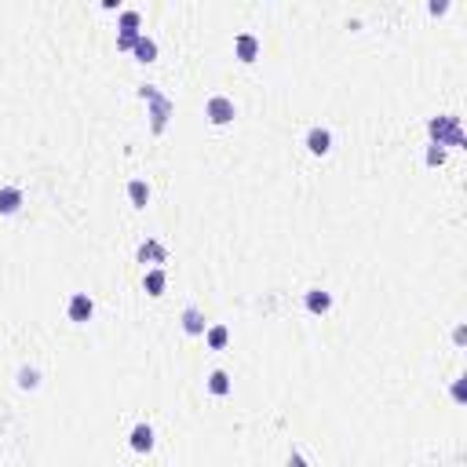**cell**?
<instances>
[{"label":"cell","instance_id":"7c38bea8","mask_svg":"<svg viewBox=\"0 0 467 467\" xmlns=\"http://www.w3.org/2000/svg\"><path fill=\"white\" fill-rule=\"evenodd\" d=\"M132 51H135L139 62H153V59H158V41H150L146 33H139V41L132 44Z\"/></svg>","mask_w":467,"mask_h":467},{"label":"cell","instance_id":"d6986e66","mask_svg":"<svg viewBox=\"0 0 467 467\" xmlns=\"http://www.w3.org/2000/svg\"><path fill=\"white\" fill-rule=\"evenodd\" d=\"M423 161L431 164V168H435V164H442V161H446V150H442V146H435V142H431V146H427V158H423Z\"/></svg>","mask_w":467,"mask_h":467},{"label":"cell","instance_id":"ba28073f","mask_svg":"<svg viewBox=\"0 0 467 467\" xmlns=\"http://www.w3.org/2000/svg\"><path fill=\"white\" fill-rule=\"evenodd\" d=\"M128 442H132L135 452H150L153 449V427L150 423H135L132 435H128Z\"/></svg>","mask_w":467,"mask_h":467},{"label":"cell","instance_id":"52a82bcc","mask_svg":"<svg viewBox=\"0 0 467 467\" xmlns=\"http://www.w3.org/2000/svg\"><path fill=\"white\" fill-rule=\"evenodd\" d=\"M234 59H241V62H256L259 59V41L252 33H241L238 41H234Z\"/></svg>","mask_w":467,"mask_h":467},{"label":"cell","instance_id":"5bb4252c","mask_svg":"<svg viewBox=\"0 0 467 467\" xmlns=\"http://www.w3.org/2000/svg\"><path fill=\"white\" fill-rule=\"evenodd\" d=\"M183 329H187L190 336H201V332H204V314H201L198 307H187V310H183Z\"/></svg>","mask_w":467,"mask_h":467},{"label":"cell","instance_id":"7a4b0ae2","mask_svg":"<svg viewBox=\"0 0 467 467\" xmlns=\"http://www.w3.org/2000/svg\"><path fill=\"white\" fill-rule=\"evenodd\" d=\"M139 95L153 106V113H150V117H153V132H161L164 121H168V113H172V102H168V99L158 92V88H150V84H142V88H139Z\"/></svg>","mask_w":467,"mask_h":467},{"label":"cell","instance_id":"4fadbf2b","mask_svg":"<svg viewBox=\"0 0 467 467\" xmlns=\"http://www.w3.org/2000/svg\"><path fill=\"white\" fill-rule=\"evenodd\" d=\"M128 201H132L135 209H146L150 204V187L142 183V179H132V183H128Z\"/></svg>","mask_w":467,"mask_h":467},{"label":"cell","instance_id":"6da1fadb","mask_svg":"<svg viewBox=\"0 0 467 467\" xmlns=\"http://www.w3.org/2000/svg\"><path fill=\"white\" fill-rule=\"evenodd\" d=\"M427 132H431V142L435 146H464V128H460V117H449V113H442V117H431L427 121Z\"/></svg>","mask_w":467,"mask_h":467},{"label":"cell","instance_id":"e0dca14e","mask_svg":"<svg viewBox=\"0 0 467 467\" xmlns=\"http://www.w3.org/2000/svg\"><path fill=\"white\" fill-rule=\"evenodd\" d=\"M209 391H212V394H219V398H223V394H230V372L216 369V372L209 376Z\"/></svg>","mask_w":467,"mask_h":467},{"label":"cell","instance_id":"2e32d148","mask_svg":"<svg viewBox=\"0 0 467 467\" xmlns=\"http://www.w3.org/2000/svg\"><path fill=\"white\" fill-rule=\"evenodd\" d=\"M204 340H209L212 350H223L227 340H230V329L227 325H212V329H204Z\"/></svg>","mask_w":467,"mask_h":467},{"label":"cell","instance_id":"3957f363","mask_svg":"<svg viewBox=\"0 0 467 467\" xmlns=\"http://www.w3.org/2000/svg\"><path fill=\"white\" fill-rule=\"evenodd\" d=\"M139 11H121V33H117V48H124V51H132V44L139 41Z\"/></svg>","mask_w":467,"mask_h":467},{"label":"cell","instance_id":"ac0fdd59","mask_svg":"<svg viewBox=\"0 0 467 467\" xmlns=\"http://www.w3.org/2000/svg\"><path fill=\"white\" fill-rule=\"evenodd\" d=\"M19 387H22V391H33V387H41V372L30 369V365H22V369H19Z\"/></svg>","mask_w":467,"mask_h":467},{"label":"cell","instance_id":"ffe728a7","mask_svg":"<svg viewBox=\"0 0 467 467\" xmlns=\"http://www.w3.org/2000/svg\"><path fill=\"white\" fill-rule=\"evenodd\" d=\"M289 467H307V460L303 457H289Z\"/></svg>","mask_w":467,"mask_h":467},{"label":"cell","instance_id":"5b68a950","mask_svg":"<svg viewBox=\"0 0 467 467\" xmlns=\"http://www.w3.org/2000/svg\"><path fill=\"white\" fill-rule=\"evenodd\" d=\"M234 113H238V110H234V102H230L227 95H212L209 106H204V117H209L212 124H230Z\"/></svg>","mask_w":467,"mask_h":467},{"label":"cell","instance_id":"277c9868","mask_svg":"<svg viewBox=\"0 0 467 467\" xmlns=\"http://www.w3.org/2000/svg\"><path fill=\"white\" fill-rule=\"evenodd\" d=\"M66 314H70V321H77V325H84V321H92V314H95V303H92V296H88V292H73V296H70V307H66Z\"/></svg>","mask_w":467,"mask_h":467},{"label":"cell","instance_id":"9a60e30c","mask_svg":"<svg viewBox=\"0 0 467 467\" xmlns=\"http://www.w3.org/2000/svg\"><path fill=\"white\" fill-rule=\"evenodd\" d=\"M164 285H168V278H164V270L158 267V270H150L146 278H142V289H146L150 296H161L164 292Z\"/></svg>","mask_w":467,"mask_h":467},{"label":"cell","instance_id":"30bf717a","mask_svg":"<svg viewBox=\"0 0 467 467\" xmlns=\"http://www.w3.org/2000/svg\"><path fill=\"white\" fill-rule=\"evenodd\" d=\"M168 252H164V245L161 241H142L139 245V263H164Z\"/></svg>","mask_w":467,"mask_h":467},{"label":"cell","instance_id":"8992f818","mask_svg":"<svg viewBox=\"0 0 467 467\" xmlns=\"http://www.w3.org/2000/svg\"><path fill=\"white\" fill-rule=\"evenodd\" d=\"M307 150L314 153V158H325V153L332 150V132L329 128H310L307 132Z\"/></svg>","mask_w":467,"mask_h":467},{"label":"cell","instance_id":"9c48e42d","mask_svg":"<svg viewBox=\"0 0 467 467\" xmlns=\"http://www.w3.org/2000/svg\"><path fill=\"white\" fill-rule=\"evenodd\" d=\"M303 303H307V310H310V314H329V307H332V296H329L325 289H310Z\"/></svg>","mask_w":467,"mask_h":467},{"label":"cell","instance_id":"8fae6325","mask_svg":"<svg viewBox=\"0 0 467 467\" xmlns=\"http://www.w3.org/2000/svg\"><path fill=\"white\" fill-rule=\"evenodd\" d=\"M22 209V190L19 187H4L0 190V216H11Z\"/></svg>","mask_w":467,"mask_h":467}]
</instances>
